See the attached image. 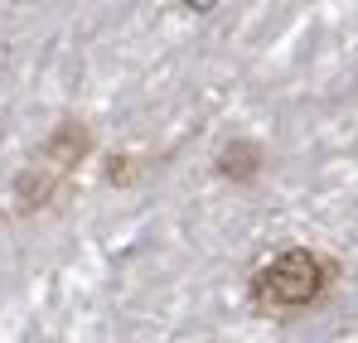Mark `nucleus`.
I'll return each mask as SVG.
<instances>
[{
    "mask_svg": "<svg viewBox=\"0 0 358 343\" xmlns=\"http://www.w3.org/2000/svg\"><path fill=\"white\" fill-rule=\"evenodd\" d=\"M339 266L310 247H286L276 251L257 276H252V300L262 309H276V314H296V309H310L320 305L329 286H334Z\"/></svg>",
    "mask_w": 358,
    "mask_h": 343,
    "instance_id": "1",
    "label": "nucleus"
},
{
    "mask_svg": "<svg viewBox=\"0 0 358 343\" xmlns=\"http://www.w3.org/2000/svg\"><path fill=\"white\" fill-rule=\"evenodd\" d=\"M87 150H92V131H87L83 121H63L59 131L29 155V165L15 174V208H20V213L44 208L63 189V179L83 165Z\"/></svg>",
    "mask_w": 358,
    "mask_h": 343,
    "instance_id": "2",
    "label": "nucleus"
},
{
    "mask_svg": "<svg viewBox=\"0 0 358 343\" xmlns=\"http://www.w3.org/2000/svg\"><path fill=\"white\" fill-rule=\"evenodd\" d=\"M266 165V150H262V140H252V136H233L223 150H218V160H213V170L223 174V179H233V184H252L257 174Z\"/></svg>",
    "mask_w": 358,
    "mask_h": 343,
    "instance_id": "3",
    "label": "nucleus"
},
{
    "mask_svg": "<svg viewBox=\"0 0 358 343\" xmlns=\"http://www.w3.org/2000/svg\"><path fill=\"white\" fill-rule=\"evenodd\" d=\"M184 5H189V10H194V15H208V10H213V5H218V0H184Z\"/></svg>",
    "mask_w": 358,
    "mask_h": 343,
    "instance_id": "4",
    "label": "nucleus"
}]
</instances>
